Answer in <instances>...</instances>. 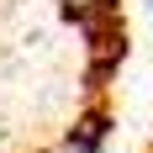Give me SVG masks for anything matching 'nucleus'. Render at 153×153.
<instances>
[{"label": "nucleus", "instance_id": "nucleus-2", "mask_svg": "<svg viewBox=\"0 0 153 153\" xmlns=\"http://www.w3.org/2000/svg\"><path fill=\"white\" fill-rule=\"evenodd\" d=\"M69 11H79V16H95V11H106V0H63Z\"/></svg>", "mask_w": 153, "mask_h": 153}, {"label": "nucleus", "instance_id": "nucleus-1", "mask_svg": "<svg viewBox=\"0 0 153 153\" xmlns=\"http://www.w3.org/2000/svg\"><path fill=\"white\" fill-rule=\"evenodd\" d=\"M100 143H106V122H85L58 153H100Z\"/></svg>", "mask_w": 153, "mask_h": 153}]
</instances>
